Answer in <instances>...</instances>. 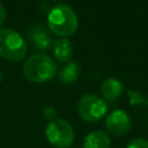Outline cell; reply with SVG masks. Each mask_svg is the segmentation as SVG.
<instances>
[{
  "label": "cell",
  "instance_id": "1",
  "mask_svg": "<svg viewBox=\"0 0 148 148\" xmlns=\"http://www.w3.org/2000/svg\"><path fill=\"white\" fill-rule=\"evenodd\" d=\"M47 28L60 38H67L74 35L79 28L76 13L66 3L54 6L47 14Z\"/></svg>",
  "mask_w": 148,
  "mask_h": 148
},
{
  "label": "cell",
  "instance_id": "2",
  "mask_svg": "<svg viewBox=\"0 0 148 148\" xmlns=\"http://www.w3.org/2000/svg\"><path fill=\"white\" fill-rule=\"evenodd\" d=\"M23 75L34 83H43L52 80L57 74L56 61L45 53L37 52L28 57L22 67Z\"/></svg>",
  "mask_w": 148,
  "mask_h": 148
},
{
  "label": "cell",
  "instance_id": "3",
  "mask_svg": "<svg viewBox=\"0 0 148 148\" xmlns=\"http://www.w3.org/2000/svg\"><path fill=\"white\" fill-rule=\"evenodd\" d=\"M28 51L25 39L12 28L0 29V57L9 61L22 60Z\"/></svg>",
  "mask_w": 148,
  "mask_h": 148
},
{
  "label": "cell",
  "instance_id": "4",
  "mask_svg": "<svg viewBox=\"0 0 148 148\" xmlns=\"http://www.w3.org/2000/svg\"><path fill=\"white\" fill-rule=\"evenodd\" d=\"M46 140L57 148H68L74 142V130L72 125L61 118H54L45 127Z\"/></svg>",
  "mask_w": 148,
  "mask_h": 148
},
{
  "label": "cell",
  "instance_id": "5",
  "mask_svg": "<svg viewBox=\"0 0 148 148\" xmlns=\"http://www.w3.org/2000/svg\"><path fill=\"white\" fill-rule=\"evenodd\" d=\"M108 111V105L97 95L87 94L77 101V112L81 119L87 123H96L102 119Z\"/></svg>",
  "mask_w": 148,
  "mask_h": 148
},
{
  "label": "cell",
  "instance_id": "6",
  "mask_svg": "<svg viewBox=\"0 0 148 148\" xmlns=\"http://www.w3.org/2000/svg\"><path fill=\"white\" fill-rule=\"evenodd\" d=\"M105 127L108 132L113 136H124L126 135L131 127L132 121L127 112L124 110H114L110 112L105 118Z\"/></svg>",
  "mask_w": 148,
  "mask_h": 148
},
{
  "label": "cell",
  "instance_id": "7",
  "mask_svg": "<svg viewBox=\"0 0 148 148\" xmlns=\"http://www.w3.org/2000/svg\"><path fill=\"white\" fill-rule=\"evenodd\" d=\"M27 35L35 47L38 50L45 51L53 45L51 31L47 25L43 23H34L32 25H30L27 30Z\"/></svg>",
  "mask_w": 148,
  "mask_h": 148
},
{
  "label": "cell",
  "instance_id": "8",
  "mask_svg": "<svg viewBox=\"0 0 148 148\" xmlns=\"http://www.w3.org/2000/svg\"><path fill=\"white\" fill-rule=\"evenodd\" d=\"M123 89H124L123 83L118 79H114V77H109L104 80L101 84L102 96L109 102L117 101L121 96Z\"/></svg>",
  "mask_w": 148,
  "mask_h": 148
},
{
  "label": "cell",
  "instance_id": "9",
  "mask_svg": "<svg viewBox=\"0 0 148 148\" xmlns=\"http://www.w3.org/2000/svg\"><path fill=\"white\" fill-rule=\"evenodd\" d=\"M82 148H111L110 136L101 130L91 131L86 135Z\"/></svg>",
  "mask_w": 148,
  "mask_h": 148
},
{
  "label": "cell",
  "instance_id": "10",
  "mask_svg": "<svg viewBox=\"0 0 148 148\" xmlns=\"http://www.w3.org/2000/svg\"><path fill=\"white\" fill-rule=\"evenodd\" d=\"M81 72L80 64L77 61H68L57 72L58 80L64 84H73L77 81Z\"/></svg>",
  "mask_w": 148,
  "mask_h": 148
},
{
  "label": "cell",
  "instance_id": "11",
  "mask_svg": "<svg viewBox=\"0 0 148 148\" xmlns=\"http://www.w3.org/2000/svg\"><path fill=\"white\" fill-rule=\"evenodd\" d=\"M53 53L59 62H68L73 54V43L68 38H59L53 43Z\"/></svg>",
  "mask_w": 148,
  "mask_h": 148
},
{
  "label": "cell",
  "instance_id": "12",
  "mask_svg": "<svg viewBox=\"0 0 148 148\" xmlns=\"http://www.w3.org/2000/svg\"><path fill=\"white\" fill-rule=\"evenodd\" d=\"M126 148H148V140L143 138H135L127 143Z\"/></svg>",
  "mask_w": 148,
  "mask_h": 148
},
{
  "label": "cell",
  "instance_id": "13",
  "mask_svg": "<svg viewBox=\"0 0 148 148\" xmlns=\"http://www.w3.org/2000/svg\"><path fill=\"white\" fill-rule=\"evenodd\" d=\"M56 114H57V110L53 106H51V105H47V106H45L43 109V116L46 119H49V120L54 119L56 118Z\"/></svg>",
  "mask_w": 148,
  "mask_h": 148
},
{
  "label": "cell",
  "instance_id": "14",
  "mask_svg": "<svg viewBox=\"0 0 148 148\" xmlns=\"http://www.w3.org/2000/svg\"><path fill=\"white\" fill-rule=\"evenodd\" d=\"M128 95L131 97V103L132 104H135V103H140L143 101L142 96L138 92V91H128Z\"/></svg>",
  "mask_w": 148,
  "mask_h": 148
},
{
  "label": "cell",
  "instance_id": "15",
  "mask_svg": "<svg viewBox=\"0 0 148 148\" xmlns=\"http://www.w3.org/2000/svg\"><path fill=\"white\" fill-rule=\"evenodd\" d=\"M6 17H7V12H6V8L0 3V27L5 23L6 21Z\"/></svg>",
  "mask_w": 148,
  "mask_h": 148
},
{
  "label": "cell",
  "instance_id": "16",
  "mask_svg": "<svg viewBox=\"0 0 148 148\" xmlns=\"http://www.w3.org/2000/svg\"><path fill=\"white\" fill-rule=\"evenodd\" d=\"M1 81H2V73L0 72V82H1Z\"/></svg>",
  "mask_w": 148,
  "mask_h": 148
},
{
  "label": "cell",
  "instance_id": "17",
  "mask_svg": "<svg viewBox=\"0 0 148 148\" xmlns=\"http://www.w3.org/2000/svg\"><path fill=\"white\" fill-rule=\"evenodd\" d=\"M53 1H59V0H53Z\"/></svg>",
  "mask_w": 148,
  "mask_h": 148
}]
</instances>
